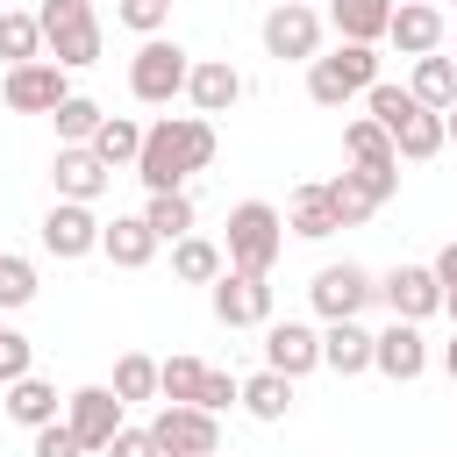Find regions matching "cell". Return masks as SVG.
<instances>
[{"instance_id": "cell-44", "label": "cell", "mask_w": 457, "mask_h": 457, "mask_svg": "<svg viewBox=\"0 0 457 457\" xmlns=\"http://www.w3.org/2000/svg\"><path fill=\"white\" fill-rule=\"evenodd\" d=\"M443 371H450V378H457V336H450V343H443Z\"/></svg>"}, {"instance_id": "cell-23", "label": "cell", "mask_w": 457, "mask_h": 457, "mask_svg": "<svg viewBox=\"0 0 457 457\" xmlns=\"http://www.w3.org/2000/svg\"><path fill=\"white\" fill-rule=\"evenodd\" d=\"M328 29L343 36V43H386V29H393V0H328Z\"/></svg>"}, {"instance_id": "cell-3", "label": "cell", "mask_w": 457, "mask_h": 457, "mask_svg": "<svg viewBox=\"0 0 457 457\" xmlns=\"http://www.w3.org/2000/svg\"><path fill=\"white\" fill-rule=\"evenodd\" d=\"M36 21H43V57H50V64H64V71L100 64L107 36H100L93 0H43V7H36Z\"/></svg>"}, {"instance_id": "cell-39", "label": "cell", "mask_w": 457, "mask_h": 457, "mask_svg": "<svg viewBox=\"0 0 457 457\" xmlns=\"http://www.w3.org/2000/svg\"><path fill=\"white\" fill-rule=\"evenodd\" d=\"M29 364H36V343H29L21 328H0V386L29 378Z\"/></svg>"}, {"instance_id": "cell-45", "label": "cell", "mask_w": 457, "mask_h": 457, "mask_svg": "<svg viewBox=\"0 0 457 457\" xmlns=\"http://www.w3.org/2000/svg\"><path fill=\"white\" fill-rule=\"evenodd\" d=\"M443 314H450V321H457V293H443Z\"/></svg>"}, {"instance_id": "cell-33", "label": "cell", "mask_w": 457, "mask_h": 457, "mask_svg": "<svg viewBox=\"0 0 457 457\" xmlns=\"http://www.w3.org/2000/svg\"><path fill=\"white\" fill-rule=\"evenodd\" d=\"M343 157L350 164H400V150H393V136L371 121V114H357L350 129H343Z\"/></svg>"}, {"instance_id": "cell-46", "label": "cell", "mask_w": 457, "mask_h": 457, "mask_svg": "<svg viewBox=\"0 0 457 457\" xmlns=\"http://www.w3.org/2000/svg\"><path fill=\"white\" fill-rule=\"evenodd\" d=\"M443 129H450V143H457V107H450V114H443Z\"/></svg>"}, {"instance_id": "cell-1", "label": "cell", "mask_w": 457, "mask_h": 457, "mask_svg": "<svg viewBox=\"0 0 457 457\" xmlns=\"http://www.w3.org/2000/svg\"><path fill=\"white\" fill-rule=\"evenodd\" d=\"M214 164V121L207 114H164L143 129V157H136V179L150 193H186L193 171Z\"/></svg>"}, {"instance_id": "cell-28", "label": "cell", "mask_w": 457, "mask_h": 457, "mask_svg": "<svg viewBox=\"0 0 457 457\" xmlns=\"http://www.w3.org/2000/svg\"><path fill=\"white\" fill-rule=\"evenodd\" d=\"M0 57H7V71L43 57V21H36V7H0Z\"/></svg>"}, {"instance_id": "cell-42", "label": "cell", "mask_w": 457, "mask_h": 457, "mask_svg": "<svg viewBox=\"0 0 457 457\" xmlns=\"http://www.w3.org/2000/svg\"><path fill=\"white\" fill-rule=\"evenodd\" d=\"M100 457H164V450H157V436H150V428H136V421H129V428H121Z\"/></svg>"}, {"instance_id": "cell-13", "label": "cell", "mask_w": 457, "mask_h": 457, "mask_svg": "<svg viewBox=\"0 0 457 457\" xmlns=\"http://www.w3.org/2000/svg\"><path fill=\"white\" fill-rule=\"evenodd\" d=\"M378 300L393 307V321H428V314H443V278H436V264H393L378 278Z\"/></svg>"}, {"instance_id": "cell-34", "label": "cell", "mask_w": 457, "mask_h": 457, "mask_svg": "<svg viewBox=\"0 0 457 457\" xmlns=\"http://www.w3.org/2000/svg\"><path fill=\"white\" fill-rule=\"evenodd\" d=\"M200 386H207V364L200 357H164L157 364V393L171 407H200Z\"/></svg>"}, {"instance_id": "cell-4", "label": "cell", "mask_w": 457, "mask_h": 457, "mask_svg": "<svg viewBox=\"0 0 457 457\" xmlns=\"http://www.w3.org/2000/svg\"><path fill=\"white\" fill-rule=\"evenodd\" d=\"M371 86H378V50L371 43H336V50H321L307 64V100L314 107H350Z\"/></svg>"}, {"instance_id": "cell-30", "label": "cell", "mask_w": 457, "mask_h": 457, "mask_svg": "<svg viewBox=\"0 0 457 457\" xmlns=\"http://www.w3.org/2000/svg\"><path fill=\"white\" fill-rule=\"evenodd\" d=\"M93 157H100L107 171L136 164V157H143V121H129V114H107V121H100V136H93Z\"/></svg>"}, {"instance_id": "cell-14", "label": "cell", "mask_w": 457, "mask_h": 457, "mask_svg": "<svg viewBox=\"0 0 457 457\" xmlns=\"http://www.w3.org/2000/svg\"><path fill=\"white\" fill-rule=\"evenodd\" d=\"M264 371H278V378H307V371H321V328L314 321H271L264 328Z\"/></svg>"}, {"instance_id": "cell-11", "label": "cell", "mask_w": 457, "mask_h": 457, "mask_svg": "<svg viewBox=\"0 0 457 457\" xmlns=\"http://www.w3.org/2000/svg\"><path fill=\"white\" fill-rule=\"evenodd\" d=\"M0 93H7V107H14V114H57V107L71 100V71H64V64H50V57H36V64H14Z\"/></svg>"}, {"instance_id": "cell-24", "label": "cell", "mask_w": 457, "mask_h": 457, "mask_svg": "<svg viewBox=\"0 0 457 457\" xmlns=\"http://www.w3.org/2000/svg\"><path fill=\"white\" fill-rule=\"evenodd\" d=\"M221 271H228V250H221L214 236H200V228H193V236H179V243H171V278H186V286H214Z\"/></svg>"}, {"instance_id": "cell-12", "label": "cell", "mask_w": 457, "mask_h": 457, "mask_svg": "<svg viewBox=\"0 0 457 457\" xmlns=\"http://www.w3.org/2000/svg\"><path fill=\"white\" fill-rule=\"evenodd\" d=\"M100 228H107V221H100L93 207L57 200V207L43 214V228H36V236H43V250H50L57 264H79V257H93V250H100Z\"/></svg>"}, {"instance_id": "cell-19", "label": "cell", "mask_w": 457, "mask_h": 457, "mask_svg": "<svg viewBox=\"0 0 457 457\" xmlns=\"http://www.w3.org/2000/svg\"><path fill=\"white\" fill-rule=\"evenodd\" d=\"M186 100H193V114H228L236 100H243V71L228 64V57H193V79H186Z\"/></svg>"}, {"instance_id": "cell-9", "label": "cell", "mask_w": 457, "mask_h": 457, "mask_svg": "<svg viewBox=\"0 0 457 457\" xmlns=\"http://www.w3.org/2000/svg\"><path fill=\"white\" fill-rule=\"evenodd\" d=\"M143 428L157 436L164 457H214V450H221V414H207V407H171V400H164Z\"/></svg>"}, {"instance_id": "cell-26", "label": "cell", "mask_w": 457, "mask_h": 457, "mask_svg": "<svg viewBox=\"0 0 457 457\" xmlns=\"http://www.w3.org/2000/svg\"><path fill=\"white\" fill-rule=\"evenodd\" d=\"M57 407H64V400H57V386H50V378H36V371L7 386V421H21L29 436H36V428H50V421H57Z\"/></svg>"}, {"instance_id": "cell-5", "label": "cell", "mask_w": 457, "mask_h": 457, "mask_svg": "<svg viewBox=\"0 0 457 457\" xmlns=\"http://www.w3.org/2000/svg\"><path fill=\"white\" fill-rule=\"evenodd\" d=\"M186 79H193V57H186L179 43H164V36H150V43L129 57V93H136L143 107H171V100L186 93Z\"/></svg>"}, {"instance_id": "cell-32", "label": "cell", "mask_w": 457, "mask_h": 457, "mask_svg": "<svg viewBox=\"0 0 457 457\" xmlns=\"http://www.w3.org/2000/svg\"><path fill=\"white\" fill-rule=\"evenodd\" d=\"M114 400H121V407H136V400H164V393H157V357L121 350V357H114Z\"/></svg>"}, {"instance_id": "cell-16", "label": "cell", "mask_w": 457, "mask_h": 457, "mask_svg": "<svg viewBox=\"0 0 457 457\" xmlns=\"http://www.w3.org/2000/svg\"><path fill=\"white\" fill-rule=\"evenodd\" d=\"M121 414H129V407L114 400V386H79V393L64 400V421L79 428V443H86V457H93V450H107V443H114V436L129 428Z\"/></svg>"}, {"instance_id": "cell-21", "label": "cell", "mask_w": 457, "mask_h": 457, "mask_svg": "<svg viewBox=\"0 0 457 457\" xmlns=\"http://www.w3.org/2000/svg\"><path fill=\"white\" fill-rule=\"evenodd\" d=\"M157 250H164V243H157V228H150L143 214H114V221L100 228V257L121 264V271H143Z\"/></svg>"}, {"instance_id": "cell-10", "label": "cell", "mask_w": 457, "mask_h": 457, "mask_svg": "<svg viewBox=\"0 0 457 457\" xmlns=\"http://www.w3.org/2000/svg\"><path fill=\"white\" fill-rule=\"evenodd\" d=\"M214 300V321L221 328H271V278H250V271H221L207 286Z\"/></svg>"}, {"instance_id": "cell-17", "label": "cell", "mask_w": 457, "mask_h": 457, "mask_svg": "<svg viewBox=\"0 0 457 457\" xmlns=\"http://www.w3.org/2000/svg\"><path fill=\"white\" fill-rule=\"evenodd\" d=\"M107 164L93 157V143H57V157H50V186H57V200H79V207H93L100 193H107Z\"/></svg>"}, {"instance_id": "cell-31", "label": "cell", "mask_w": 457, "mask_h": 457, "mask_svg": "<svg viewBox=\"0 0 457 457\" xmlns=\"http://www.w3.org/2000/svg\"><path fill=\"white\" fill-rule=\"evenodd\" d=\"M143 221L157 228V243H179V236H193V221H200V207H193V193H150V207H143Z\"/></svg>"}, {"instance_id": "cell-41", "label": "cell", "mask_w": 457, "mask_h": 457, "mask_svg": "<svg viewBox=\"0 0 457 457\" xmlns=\"http://www.w3.org/2000/svg\"><path fill=\"white\" fill-rule=\"evenodd\" d=\"M236 400H243V378H236V371H214V364H207V386H200V407H207V414H228Z\"/></svg>"}, {"instance_id": "cell-40", "label": "cell", "mask_w": 457, "mask_h": 457, "mask_svg": "<svg viewBox=\"0 0 457 457\" xmlns=\"http://www.w3.org/2000/svg\"><path fill=\"white\" fill-rule=\"evenodd\" d=\"M29 457H86V443H79V428H71V421H50V428H36V436H29Z\"/></svg>"}, {"instance_id": "cell-8", "label": "cell", "mask_w": 457, "mask_h": 457, "mask_svg": "<svg viewBox=\"0 0 457 457\" xmlns=\"http://www.w3.org/2000/svg\"><path fill=\"white\" fill-rule=\"evenodd\" d=\"M307 300H314V314H321V321H357V314L378 300V278H371L364 264H350V257H343V264H321V271H314Z\"/></svg>"}, {"instance_id": "cell-27", "label": "cell", "mask_w": 457, "mask_h": 457, "mask_svg": "<svg viewBox=\"0 0 457 457\" xmlns=\"http://www.w3.org/2000/svg\"><path fill=\"white\" fill-rule=\"evenodd\" d=\"M236 407H243L250 421H286V414H293V378H278V371H250Z\"/></svg>"}, {"instance_id": "cell-15", "label": "cell", "mask_w": 457, "mask_h": 457, "mask_svg": "<svg viewBox=\"0 0 457 457\" xmlns=\"http://www.w3.org/2000/svg\"><path fill=\"white\" fill-rule=\"evenodd\" d=\"M371 371L393 378V386H414V378L428 371V336H421V321H386L378 343H371Z\"/></svg>"}, {"instance_id": "cell-2", "label": "cell", "mask_w": 457, "mask_h": 457, "mask_svg": "<svg viewBox=\"0 0 457 457\" xmlns=\"http://www.w3.org/2000/svg\"><path fill=\"white\" fill-rule=\"evenodd\" d=\"M221 250H228V271L271 278V264H278V250H286V214H278L271 200H236Z\"/></svg>"}, {"instance_id": "cell-43", "label": "cell", "mask_w": 457, "mask_h": 457, "mask_svg": "<svg viewBox=\"0 0 457 457\" xmlns=\"http://www.w3.org/2000/svg\"><path fill=\"white\" fill-rule=\"evenodd\" d=\"M436 278H443V293H457V243L436 250Z\"/></svg>"}, {"instance_id": "cell-38", "label": "cell", "mask_w": 457, "mask_h": 457, "mask_svg": "<svg viewBox=\"0 0 457 457\" xmlns=\"http://www.w3.org/2000/svg\"><path fill=\"white\" fill-rule=\"evenodd\" d=\"M114 21H121V29H136V36L150 43V36H164V21H171V0H114Z\"/></svg>"}, {"instance_id": "cell-6", "label": "cell", "mask_w": 457, "mask_h": 457, "mask_svg": "<svg viewBox=\"0 0 457 457\" xmlns=\"http://www.w3.org/2000/svg\"><path fill=\"white\" fill-rule=\"evenodd\" d=\"M321 29H328V14H314L307 0H278V7L264 14V57H278V64H314V57H321Z\"/></svg>"}, {"instance_id": "cell-25", "label": "cell", "mask_w": 457, "mask_h": 457, "mask_svg": "<svg viewBox=\"0 0 457 457\" xmlns=\"http://www.w3.org/2000/svg\"><path fill=\"white\" fill-rule=\"evenodd\" d=\"M407 93L428 107V114H450L457 107V57H414V79H407Z\"/></svg>"}, {"instance_id": "cell-18", "label": "cell", "mask_w": 457, "mask_h": 457, "mask_svg": "<svg viewBox=\"0 0 457 457\" xmlns=\"http://www.w3.org/2000/svg\"><path fill=\"white\" fill-rule=\"evenodd\" d=\"M443 36H450V14H443V7H428V0H400V7H393L386 43H393L400 57H436Z\"/></svg>"}, {"instance_id": "cell-22", "label": "cell", "mask_w": 457, "mask_h": 457, "mask_svg": "<svg viewBox=\"0 0 457 457\" xmlns=\"http://www.w3.org/2000/svg\"><path fill=\"white\" fill-rule=\"evenodd\" d=\"M371 328L364 321H328L321 328V364L336 371V378H357V371H371Z\"/></svg>"}, {"instance_id": "cell-35", "label": "cell", "mask_w": 457, "mask_h": 457, "mask_svg": "<svg viewBox=\"0 0 457 457\" xmlns=\"http://www.w3.org/2000/svg\"><path fill=\"white\" fill-rule=\"evenodd\" d=\"M364 114H371V121H378V129L393 136L400 121H414V114H421V100H414L407 86H393V79H378V86L364 93Z\"/></svg>"}, {"instance_id": "cell-37", "label": "cell", "mask_w": 457, "mask_h": 457, "mask_svg": "<svg viewBox=\"0 0 457 457\" xmlns=\"http://www.w3.org/2000/svg\"><path fill=\"white\" fill-rule=\"evenodd\" d=\"M43 293V278H36V257H21V250H0V307H29Z\"/></svg>"}, {"instance_id": "cell-29", "label": "cell", "mask_w": 457, "mask_h": 457, "mask_svg": "<svg viewBox=\"0 0 457 457\" xmlns=\"http://www.w3.org/2000/svg\"><path fill=\"white\" fill-rule=\"evenodd\" d=\"M393 150H400V164H428L436 150H450V129H443V114H414V121H400L393 129Z\"/></svg>"}, {"instance_id": "cell-20", "label": "cell", "mask_w": 457, "mask_h": 457, "mask_svg": "<svg viewBox=\"0 0 457 457\" xmlns=\"http://www.w3.org/2000/svg\"><path fill=\"white\" fill-rule=\"evenodd\" d=\"M286 228H293L300 243H321V236L343 228V214H336V200H328V179H307V186L286 193Z\"/></svg>"}, {"instance_id": "cell-36", "label": "cell", "mask_w": 457, "mask_h": 457, "mask_svg": "<svg viewBox=\"0 0 457 457\" xmlns=\"http://www.w3.org/2000/svg\"><path fill=\"white\" fill-rule=\"evenodd\" d=\"M50 121H57V143H93V136H100V121H107V107H100V100H86V93H71Z\"/></svg>"}, {"instance_id": "cell-7", "label": "cell", "mask_w": 457, "mask_h": 457, "mask_svg": "<svg viewBox=\"0 0 457 457\" xmlns=\"http://www.w3.org/2000/svg\"><path fill=\"white\" fill-rule=\"evenodd\" d=\"M393 193H400V164H350V171H336V179H328V200H336L343 228L371 221Z\"/></svg>"}]
</instances>
